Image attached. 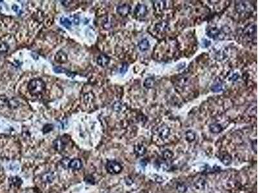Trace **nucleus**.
Returning a JSON list of instances; mask_svg holds the SVG:
<instances>
[{
  "label": "nucleus",
  "instance_id": "0eeeda50",
  "mask_svg": "<svg viewBox=\"0 0 258 193\" xmlns=\"http://www.w3.org/2000/svg\"><path fill=\"white\" fill-rule=\"evenodd\" d=\"M130 6L128 5H122L118 6L117 9V12L122 16H126L130 13Z\"/></svg>",
  "mask_w": 258,
  "mask_h": 193
},
{
  "label": "nucleus",
  "instance_id": "b1692460",
  "mask_svg": "<svg viewBox=\"0 0 258 193\" xmlns=\"http://www.w3.org/2000/svg\"><path fill=\"white\" fill-rule=\"evenodd\" d=\"M172 156H173V153H172L171 151L166 149L163 152V157L165 160H170V159H172Z\"/></svg>",
  "mask_w": 258,
  "mask_h": 193
},
{
  "label": "nucleus",
  "instance_id": "c85d7f7f",
  "mask_svg": "<svg viewBox=\"0 0 258 193\" xmlns=\"http://www.w3.org/2000/svg\"><path fill=\"white\" fill-rule=\"evenodd\" d=\"M127 68H128V66L127 64H123V66H122V67L120 70V73H122V74H124V73H126V72L127 71Z\"/></svg>",
  "mask_w": 258,
  "mask_h": 193
},
{
  "label": "nucleus",
  "instance_id": "7c9ffc66",
  "mask_svg": "<svg viewBox=\"0 0 258 193\" xmlns=\"http://www.w3.org/2000/svg\"><path fill=\"white\" fill-rule=\"evenodd\" d=\"M74 22L76 24H79V19L78 18V17H77V16L75 17Z\"/></svg>",
  "mask_w": 258,
  "mask_h": 193
},
{
  "label": "nucleus",
  "instance_id": "aec40b11",
  "mask_svg": "<svg viewBox=\"0 0 258 193\" xmlns=\"http://www.w3.org/2000/svg\"><path fill=\"white\" fill-rule=\"evenodd\" d=\"M221 161L223 164L226 165V166H228V165L231 164L232 157L228 154H223L221 157Z\"/></svg>",
  "mask_w": 258,
  "mask_h": 193
},
{
  "label": "nucleus",
  "instance_id": "7ed1b4c3",
  "mask_svg": "<svg viewBox=\"0 0 258 193\" xmlns=\"http://www.w3.org/2000/svg\"><path fill=\"white\" fill-rule=\"evenodd\" d=\"M251 8H252V6H250V3L246 1H239L238 3H236V5L237 12H238L239 13H245L249 12Z\"/></svg>",
  "mask_w": 258,
  "mask_h": 193
},
{
  "label": "nucleus",
  "instance_id": "a211bd4d",
  "mask_svg": "<svg viewBox=\"0 0 258 193\" xmlns=\"http://www.w3.org/2000/svg\"><path fill=\"white\" fill-rule=\"evenodd\" d=\"M245 34L249 37L253 36L254 34H256V26L251 25L247 27L245 29Z\"/></svg>",
  "mask_w": 258,
  "mask_h": 193
},
{
  "label": "nucleus",
  "instance_id": "393cba45",
  "mask_svg": "<svg viewBox=\"0 0 258 193\" xmlns=\"http://www.w3.org/2000/svg\"><path fill=\"white\" fill-rule=\"evenodd\" d=\"M43 180L44 182H51L52 180H54V176L53 174L50 173H48L47 174H44V176L43 177Z\"/></svg>",
  "mask_w": 258,
  "mask_h": 193
},
{
  "label": "nucleus",
  "instance_id": "9d476101",
  "mask_svg": "<svg viewBox=\"0 0 258 193\" xmlns=\"http://www.w3.org/2000/svg\"><path fill=\"white\" fill-rule=\"evenodd\" d=\"M150 47V44L148 41L146 39H144L142 41L139 42L138 44V48L139 50L142 52H144L148 50Z\"/></svg>",
  "mask_w": 258,
  "mask_h": 193
},
{
  "label": "nucleus",
  "instance_id": "473e14b6",
  "mask_svg": "<svg viewBox=\"0 0 258 193\" xmlns=\"http://www.w3.org/2000/svg\"><path fill=\"white\" fill-rule=\"evenodd\" d=\"M12 9H13V10H14L15 12H17V10H18V6H16V5H14L12 6Z\"/></svg>",
  "mask_w": 258,
  "mask_h": 193
},
{
  "label": "nucleus",
  "instance_id": "412c9836",
  "mask_svg": "<svg viewBox=\"0 0 258 193\" xmlns=\"http://www.w3.org/2000/svg\"><path fill=\"white\" fill-rule=\"evenodd\" d=\"M60 23L63 26L69 29L72 26V23L67 17H61L60 19Z\"/></svg>",
  "mask_w": 258,
  "mask_h": 193
},
{
  "label": "nucleus",
  "instance_id": "dca6fc26",
  "mask_svg": "<svg viewBox=\"0 0 258 193\" xmlns=\"http://www.w3.org/2000/svg\"><path fill=\"white\" fill-rule=\"evenodd\" d=\"M9 182L10 185H13L14 187H19L21 184H22V180L17 176L11 177L10 178Z\"/></svg>",
  "mask_w": 258,
  "mask_h": 193
},
{
  "label": "nucleus",
  "instance_id": "f03ea898",
  "mask_svg": "<svg viewBox=\"0 0 258 193\" xmlns=\"http://www.w3.org/2000/svg\"><path fill=\"white\" fill-rule=\"evenodd\" d=\"M106 169L109 173L116 174L121 173V171L123 169V167L119 162L112 160L107 162Z\"/></svg>",
  "mask_w": 258,
  "mask_h": 193
},
{
  "label": "nucleus",
  "instance_id": "39448f33",
  "mask_svg": "<svg viewBox=\"0 0 258 193\" xmlns=\"http://www.w3.org/2000/svg\"><path fill=\"white\" fill-rule=\"evenodd\" d=\"M83 167L81 160L79 159H74L70 161L68 167L73 170H79Z\"/></svg>",
  "mask_w": 258,
  "mask_h": 193
},
{
  "label": "nucleus",
  "instance_id": "f3484780",
  "mask_svg": "<svg viewBox=\"0 0 258 193\" xmlns=\"http://www.w3.org/2000/svg\"><path fill=\"white\" fill-rule=\"evenodd\" d=\"M165 6V1H156L154 3V9L157 11H161Z\"/></svg>",
  "mask_w": 258,
  "mask_h": 193
},
{
  "label": "nucleus",
  "instance_id": "ddd939ff",
  "mask_svg": "<svg viewBox=\"0 0 258 193\" xmlns=\"http://www.w3.org/2000/svg\"><path fill=\"white\" fill-rule=\"evenodd\" d=\"M54 147L58 151H61L64 149L65 143L61 138H58L54 142Z\"/></svg>",
  "mask_w": 258,
  "mask_h": 193
},
{
  "label": "nucleus",
  "instance_id": "a878e982",
  "mask_svg": "<svg viewBox=\"0 0 258 193\" xmlns=\"http://www.w3.org/2000/svg\"><path fill=\"white\" fill-rule=\"evenodd\" d=\"M211 90L214 92H219L221 90H223V86L220 84H216V85H214L212 86Z\"/></svg>",
  "mask_w": 258,
  "mask_h": 193
},
{
  "label": "nucleus",
  "instance_id": "f257e3e1",
  "mask_svg": "<svg viewBox=\"0 0 258 193\" xmlns=\"http://www.w3.org/2000/svg\"><path fill=\"white\" fill-rule=\"evenodd\" d=\"M30 93L33 95H40L42 94L45 89V84L42 80L34 79L31 80L28 85Z\"/></svg>",
  "mask_w": 258,
  "mask_h": 193
},
{
  "label": "nucleus",
  "instance_id": "9b49d317",
  "mask_svg": "<svg viewBox=\"0 0 258 193\" xmlns=\"http://www.w3.org/2000/svg\"><path fill=\"white\" fill-rule=\"evenodd\" d=\"M207 35L210 37L216 39L219 35H220V31L217 28H211V29L208 30Z\"/></svg>",
  "mask_w": 258,
  "mask_h": 193
},
{
  "label": "nucleus",
  "instance_id": "6e6552de",
  "mask_svg": "<svg viewBox=\"0 0 258 193\" xmlns=\"http://www.w3.org/2000/svg\"><path fill=\"white\" fill-rule=\"evenodd\" d=\"M110 62V58L107 55L104 54H101L97 59V62L100 66L104 67Z\"/></svg>",
  "mask_w": 258,
  "mask_h": 193
},
{
  "label": "nucleus",
  "instance_id": "5701e85b",
  "mask_svg": "<svg viewBox=\"0 0 258 193\" xmlns=\"http://www.w3.org/2000/svg\"><path fill=\"white\" fill-rule=\"evenodd\" d=\"M144 86L146 88H151L154 86V80L152 78L146 79L144 82Z\"/></svg>",
  "mask_w": 258,
  "mask_h": 193
},
{
  "label": "nucleus",
  "instance_id": "cd10ccee",
  "mask_svg": "<svg viewBox=\"0 0 258 193\" xmlns=\"http://www.w3.org/2000/svg\"><path fill=\"white\" fill-rule=\"evenodd\" d=\"M7 48H8V47L6 44H5V43L0 44V52H3L7 51V50H8Z\"/></svg>",
  "mask_w": 258,
  "mask_h": 193
},
{
  "label": "nucleus",
  "instance_id": "4be33fe9",
  "mask_svg": "<svg viewBox=\"0 0 258 193\" xmlns=\"http://www.w3.org/2000/svg\"><path fill=\"white\" fill-rule=\"evenodd\" d=\"M168 28V24L166 22H161L156 24V29L158 32H164Z\"/></svg>",
  "mask_w": 258,
  "mask_h": 193
},
{
  "label": "nucleus",
  "instance_id": "423d86ee",
  "mask_svg": "<svg viewBox=\"0 0 258 193\" xmlns=\"http://www.w3.org/2000/svg\"><path fill=\"white\" fill-rule=\"evenodd\" d=\"M170 134L169 128L166 125H163L160 126L158 129V135L159 137L162 139H165L168 138Z\"/></svg>",
  "mask_w": 258,
  "mask_h": 193
},
{
  "label": "nucleus",
  "instance_id": "1a4fd4ad",
  "mask_svg": "<svg viewBox=\"0 0 258 193\" xmlns=\"http://www.w3.org/2000/svg\"><path fill=\"white\" fill-rule=\"evenodd\" d=\"M55 60L58 62H60V63L65 62L67 61V55H66L65 52L60 51L58 52L56 55H55Z\"/></svg>",
  "mask_w": 258,
  "mask_h": 193
},
{
  "label": "nucleus",
  "instance_id": "20e7f679",
  "mask_svg": "<svg viewBox=\"0 0 258 193\" xmlns=\"http://www.w3.org/2000/svg\"><path fill=\"white\" fill-rule=\"evenodd\" d=\"M147 13V9L144 5H138L134 10V14L137 17H144Z\"/></svg>",
  "mask_w": 258,
  "mask_h": 193
},
{
  "label": "nucleus",
  "instance_id": "4468645a",
  "mask_svg": "<svg viewBox=\"0 0 258 193\" xmlns=\"http://www.w3.org/2000/svg\"><path fill=\"white\" fill-rule=\"evenodd\" d=\"M54 72H55V73H66V74H67L68 77H74L75 75H76V74L74 73H72V72H68L67 70H66V69H65V68H62V67H55L54 68Z\"/></svg>",
  "mask_w": 258,
  "mask_h": 193
},
{
  "label": "nucleus",
  "instance_id": "2eb2a0df",
  "mask_svg": "<svg viewBox=\"0 0 258 193\" xmlns=\"http://www.w3.org/2000/svg\"><path fill=\"white\" fill-rule=\"evenodd\" d=\"M210 130L214 133H219L222 131L223 128L219 124L214 123L210 126Z\"/></svg>",
  "mask_w": 258,
  "mask_h": 193
},
{
  "label": "nucleus",
  "instance_id": "f8f14e48",
  "mask_svg": "<svg viewBox=\"0 0 258 193\" xmlns=\"http://www.w3.org/2000/svg\"><path fill=\"white\" fill-rule=\"evenodd\" d=\"M146 151V148L143 145L138 144L134 147V153L138 156L143 155L145 154Z\"/></svg>",
  "mask_w": 258,
  "mask_h": 193
},
{
  "label": "nucleus",
  "instance_id": "2f4dec72",
  "mask_svg": "<svg viewBox=\"0 0 258 193\" xmlns=\"http://www.w3.org/2000/svg\"><path fill=\"white\" fill-rule=\"evenodd\" d=\"M238 77H239L238 74H237V73H236V74H233V77H232V79L233 80H237V79H238Z\"/></svg>",
  "mask_w": 258,
  "mask_h": 193
},
{
  "label": "nucleus",
  "instance_id": "bb28decb",
  "mask_svg": "<svg viewBox=\"0 0 258 193\" xmlns=\"http://www.w3.org/2000/svg\"><path fill=\"white\" fill-rule=\"evenodd\" d=\"M52 129H53V126L51 125V124H47L44 127L43 131L45 133H48V132L52 131Z\"/></svg>",
  "mask_w": 258,
  "mask_h": 193
},
{
  "label": "nucleus",
  "instance_id": "6ab92c4d",
  "mask_svg": "<svg viewBox=\"0 0 258 193\" xmlns=\"http://www.w3.org/2000/svg\"><path fill=\"white\" fill-rule=\"evenodd\" d=\"M185 138L187 140V141L189 142H192L196 138V134H195V133L192 131V130H189L187 131L185 133Z\"/></svg>",
  "mask_w": 258,
  "mask_h": 193
},
{
  "label": "nucleus",
  "instance_id": "c756f323",
  "mask_svg": "<svg viewBox=\"0 0 258 193\" xmlns=\"http://www.w3.org/2000/svg\"><path fill=\"white\" fill-rule=\"evenodd\" d=\"M210 42L209 41L206 40V39L203 40V44H205L204 45L205 47H208L209 45H210Z\"/></svg>",
  "mask_w": 258,
  "mask_h": 193
}]
</instances>
